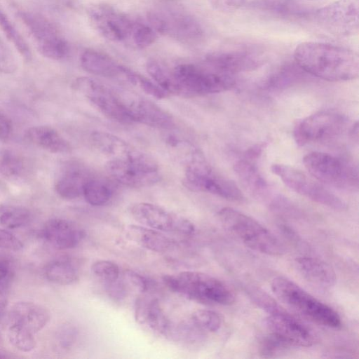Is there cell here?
<instances>
[{"label":"cell","mask_w":359,"mask_h":359,"mask_svg":"<svg viewBox=\"0 0 359 359\" xmlns=\"http://www.w3.org/2000/svg\"><path fill=\"white\" fill-rule=\"evenodd\" d=\"M294 59L302 71L328 81H350L359 75L358 54L341 46L302 42L296 46Z\"/></svg>","instance_id":"6da1fadb"},{"label":"cell","mask_w":359,"mask_h":359,"mask_svg":"<svg viewBox=\"0 0 359 359\" xmlns=\"http://www.w3.org/2000/svg\"><path fill=\"white\" fill-rule=\"evenodd\" d=\"M164 284L172 291L194 301L209 305H230L235 300L232 290L223 282L198 271H182L165 275Z\"/></svg>","instance_id":"7a4b0ae2"},{"label":"cell","mask_w":359,"mask_h":359,"mask_svg":"<svg viewBox=\"0 0 359 359\" xmlns=\"http://www.w3.org/2000/svg\"><path fill=\"white\" fill-rule=\"evenodd\" d=\"M218 217L227 231L252 250L272 256L285 253L279 238L254 218L229 207L222 208Z\"/></svg>","instance_id":"3957f363"},{"label":"cell","mask_w":359,"mask_h":359,"mask_svg":"<svg viewBox=\"0 0 359 359\" xmlns=\"http://www.w3.org/2000/svg\"><path fill=\"white\" fill-rule=\"evenodd\" d=\"M271 287L281 302L309 320L328 327L341 326V318L337 311L291 280L283 276L276 277Z\"/></svg>","instance_id":"277c9868"},{"label":"cell","mask_w":359,"mask_h":359,"mask_svg":"<svg viewBox=\"0 0 359 359\" xmlns=\"http://www.w3.org/2000/svg\"><path fill=\"white\" fill-rule=\"evenodd\" d=\"M186 161L184 181L189 189L212 194L230 201L243 198L237 184L215 174L199 150H196Z\"/></svg>","instance_id":"5b68a950"},{"label":"cell","mask_w":359,"mask_h":359,"mask_svg":"<svg viewBox=\"0 0 359 359\" xmlns=\"http://www.w3.org/2000/svg\"><path fill=\"white\" fill-rule=\"evenodd\" d=\"M147 21L158 34H163L183 43L194 44L204 36L199 21L181 9L160 8L150 12Z\"/></svg>","instance_id":"8992f818"},{"label":"cell","mask_w":359,"mask_h":359,"mask_svg":"<svg viewBox=\"0 0 359 359\" xmlns=\"http://www.w3.org/2000/svg\"><path fill=\"white\" fill-rule=\"evenodd\" d=\"M188 96L217 93L233 87L231 75L222 74L208 67L193 64H180L172 70Z\"/></svg>","instance_id":"52a82bcc"},{"label":"cell","mask_w":359,"mask_h":359,"mask_svg":"<svg viewBox=\"0 0 359 359\" xmlns=\"http://www.w3.org/2000/svg\"><path fill=\"white\" fill-rule=\"evenodd\" d=\"M271 172L291 190L330 208L343 210L346 204L339 197L325 189L320 182L313 180L304 172L290 165L275 163Z\"/></svg>","instance_id":"ba28073f"},{"label":"cell","mask_w":359,"mask_h":359,"mask_svg":"<svg viewBox=\"0 0 359 359\" xmlns=\"http://www.w3.org/2000/svg\"><path fill=\"white\" fill-rule=\"evenodd\" d=\"M304 165L316 180L338 187L358 184V172L351 164L330 154L313 151L303 158Z\"/></svg>","instance_id":"9c48e42d"},{"label":"cell","mask_w":359,"mask_h":359,"mask_svg":"<svg viewBox=\"0 0 359 359\" xmlns=\"http://www.w3.org/2000/svg\"><path fill=\"white\" fill-rule=\"evenodd\" d=\"M106 169L116 182L130 187H149L160 180L158 164L142 151L131 160H108Z\"/></svg>","instance_id":"30bf717a"},{"label":"cell","mask_w":359,"mask_h":359,"mask_svg":"<svg viewBox=\"0 0 359 359\" xmlns=\"http://www.w3.org/2000/svg\"><path fill=\"white\" fill-rule=\"evenodd\" d=\"M19 18L34 39L41 54L59 60L69 53V45L56 27L46 18L35 13L21 11Z\"/></svg>","instance_id":"8fae6325"},{"label":"cell","mask_w":359,"mask_h":359,"mask_svg":"<svg viewBox=\"0 0 359 359\" xmlns=\"http://www.w3.org/2000/svg\"><path fill=\"white\" fill-rule=\"evenodd\" d=\"M73 87L107 118L123 124L134 123L113 89L95 79L79 77L74 81Z\"/></svg>","instance_id":"7c38bea8"},{"label":"cell","mask_w":359,"mask_h":359,"mask_svg":"<svg viewBox=\"0 0 359 359\" xmlns=\"http://www.w3.org/2000/svg\"><path fill=\"white\" fill-rule=\"evenodd\" d=\"M346 127V118L334 111H323L299 121L294 129V138L299 146L329 140L341 134Z\"/></svg>","instance_id":"4fadbf2b"},{"label":"cell","mask_w":359,"mask_h":359,"mask_svg":"<svg viewBox=\"0 0 359 359\" xmlns=\"http://www.w3.org/2000/svg\"><path fill=\"white\" fill-rule=\"evenodd\" d=\"M318 25L339 37L353 35L358 28V7L354 0H335L316 11Z\"/></svg>","instance_id":"5bb4252c"},{"label":"cell","mask_w":359,"mask_h":359,"mask_svg":"<svg viewBox=\"0 0 359 359\" xmlns=\"http://www.w3.org/2000/svg\"><path fill=\"white\" fill-rule=\"evenodd\" d=\"M130 212L141 225L161 232L191 235L194 225L188 219L149 203L133 204Z\"/></svg>","instance_id":"9a60e30c"},{"label":"cell","mask_w":359,"mask_h":359,"mask_svg":"<svg viewBox=\"0 0 359 359\" xmlns=\"http://www.w3.org/2000/svg\"><path fill=\"white\" fill-rule=\"evenodd\" d=\"M88 13L93 27L102 37L113 42L130 43L135 20L104 4L91 6Z\"/></svg>","instance_id":"2e32d148"},{"label":"cell","mask_w":359,"mask_h":359,"mask_svg":"<svg viewBox=\"0 0 359 359\" xmlns=\"http://www.w3.org/2000/svg\"><path fill=\"white\" fill-rule=\"evenodd\" d=\"M114 91L134 123L161 129H171L175 126L173 117L151 100L128 90Z\"/></svg>","instance_id":"e0dca14e"},{"label":"cell","mask_w":359,"mask_h":359,"mask_svg":"<svg viewBox=\"0 0 359 359\" xmlns=\"http://www.w3.org/2000/svg\"><path fill=\"white\" fill-rule=\"evenodd\" d=\"M250 47L238 46L220 50L206 57L205 62L213 70L233 75L254 70L263 64L262 53Z\"/></svg>","instance_id":"ac0fdd59"},{"label":"cell","mask_w":359,"mask_h":359,"mask_svg":"<svg viewBox=\"0 0 359 359\" xmlns=\"http://www.w3.org/2000/svg\"><path fill=\"white\" fill-rule=\"evenodd\" d=\"M270 313L266 318V325L270 332L292 347H309L313 345V334L297 320L280 309Z\"/></svg>","instance_id":"d6986e66"},{"label":"cell","mask_w":359,"mask_h":359,"mask_svg":"<svg viewBox=\"0 0 359 359\" xmlns=\"http://www.w3.org/2000/svg\"><path fill=\"white\" fill-rule=\"evenodd\" d=\"M41 235L53 248L64 250L77 246L85 237V232L73 222L57 217L46 222Z\"/></svg>","instance_id":"ffe728a7"},{"label":"cell","mask_w":359,"mask_h":359,"mask_svg":"<svg viewBox=\"0 0 359 359\" xmlns=\"http://www.w3.org/2000/svg\"><path fill=\"white\" fill-rule=\"evenodd\" d=\"M80 63L82 68L91 74L127 82L132 71L110 56L95 50H86L81 55Z\"/></svg>","instance_id":"44dd1931"},{"label":"cell","mask_w":359,"mask_h":359,"mask_svg":"<svg viewBox=\"0 0 359 359\" xmlns=\"http://www.w3.org/2000/svg\"><path fill=\"white\" fill-rule=\"evenodd\" d=\"M9 320L10 323L18 324L35 334L47 325L50 320V313L39 304L22 301L12 306Z\"/></svg>","instance_id":"7402d4cb"},{"label":"cell","mask_w":359,"mask_h":359,"mask_svg":"<svg viewBox=\"0 0 359 359\" xmlns=\"http://www.w3.org/2000/svg\"><path fill=\"white\" fill-rule=\"evenodd\" d=\"M92 177L84 165L73 163L67 165L57 177L55 188L62 198L72 200L83 195V188Z\"/></svg>","instance_id":"603a6c76"},{"label":"cell","mask_w":359,"mask_h":359,"mask_svg":"<svg viewBox=\"0 0 359 359\" xmlns=\"http://www.w3.org/2000/svg\"><path fill=\"white\" fill-rule=\"evenodd\" d=\"M135 317L140 324L151 331L169 337L173 325L156 299H138L135 304Z\"/></svg>","instance_id":"cb8c5ba5"},{"label":"cell","mask_w":359,"mask_h":359,"mask_svg":"<svg viewBox=\"0 0 359 359\" xmlns=\"http://www.w3.org/2000/svg\"><path fill=\"white\" fill-rule=\"evenodd\" d=\"M90 140L93 145L108 160H131L142 152L123 139L104 131H93Z\"/></svg>","instance_id":"d4e9b609"},{"label":"cell","mask_w":359,"mask_h":359,"mask_svg":"<svg viewBox=\"0 0 359 359\" xmlns=\"http://www.w3.org/2000/svg\"><path fill=\"white\" fill-rule=\"evenodd\" d=\"M296 269L310 283L322 288H330L337 281L336 273L325 262L311 257H300L295 260Z\"/></svg>","instance_id":"484cf974"},{"label":"cell","mask_w":359,"mask_h":359,"mask_svg":"<svg viewBox=\"0 0 359 359\" xmlns=\"http://www.w3.org/2000/svg\"><path fill=\"white\" fill-rule=\"evenodd\" d=\"M25 138L33 144L54 154H67L72 151L69 142L54 128L36 126L28 128Z\"/></svg>","instance_id":"4316f807"},{"label":"cell","mask_w":359,"mask_h":359,"mask_svg":"<svg viewBox=\"0 0 359 359\" xmlns=\"http://www.w3.org/2000/svg\"><path fill=\"white\" fill-rule=\"evenodd\" d=\"M259 148L250 149L245 157L239 160L234 165L236 174L242 184L255 193H263L268 189V184L260 174L255 158L259 154Z\"/></svg>","instance_id":"83f0119b"},{"label":"cell","mask_w":359,"mask_h":359,"mask_svg":"<svg viewBox=\"0 0 359 359\" xmlns=\"http://www.w3.org/2000/svg\"><path fill=\"white\" fill-rule=\"evenodd\" d=\"M127 237L141 247L156 252H165L173 245L172 241L163 232L142 225H130Z\"/></svg>","instance_id":"f1b7e54d"},{"label":"cell","mask_w":359,"mask_h":359,"mask_svg":"<svg viewBox=\"0 0 359 359\" xmlns=\"http://www.w3.org/2000/svg\"><path fill=\"white\" fill-rule=\"evenodd\" d=\"M79 274L78 264L67 257L53 259L49 261L43 268L46 279L60 285L74 284L79 280Z\"/></svg>","instance_id":"f546056e"},{"label":"cell","mask_w":359,"mask_h":359,"mask_svg":"<svg viewBox=\"0 0 359 359\" xmlns=\"http://www.w3.org/2000/svg\"><path fill=\"white\" fill-rule=\"evenodd\" d=\"M146 69L153 81L168 95L188 96L173 71L171 72L161 62L150 60L147 62Z\"/></svg>","instance_id":"4dcf8cb0"},{"label":"cell","mask_w":359,"mask_h":359,"mask_svg":"<svg viewBox=\"0 0 359 359\" xmlns=\"http://www.w3.org/2000/svg\"><path fill=\"white\" fill-rule=\"evenodd\" d=\"M32 219L31 211L22 205H0V226L8 230L23 228Z\"/></svg>","instance_id":"1f68e13d"},{"label":"cell","mask_w":359,"mask_h":359,"mask_svg":"<svg viewBox=\"0 0 359 359\" xmlns=\"http://www.w3.org/2000/svg\"><path fill=\"white\" fill-rule=\"evenodd\" d=\"M113 194V187L108 181L92 176L86 182L82 196L90 205L102 206L111 200Z\"/></svg>","instance_id":"d6a6232c"},{"label":"cell","mask_w":359,"mask_h":359,"mask_svg":"<svg viewBox=\"0 0 359 359\" xmlns=\"http://www.w3.org/2000/svg\"><path fill=\"white\" fill-rule=\"evenodd\" d=\"M27 164L22 156L11 150L0 151V173L8 179H18L26 172Z\"/></svg>","instance_id":"836d02e7"},{"label":"cell","mask_w":359,"mask_h":359,"mask_svg":"<svg viewBox=\"0 0 359 359\" xmlns=\"http://www.w3.org/2000/svg\"><path fill=\"white\" fill-rule=\"evenodd\" d=\"M7 337L11 345L21 352H31L36 347L34 334L18 324L10 323Z\"/></svg>","instance_id":"e575fe53"},{"label":"cell","mask_w":359,"mask_h":359,"mask_svg":"<svg viewBox=\"0 0 359 359\" xmlns=\"http://www.w3.org/2000/svg\"><path fill=\"white\" fill-rule=\"evenodd\" d=\"M0 27L20 55L26 60H29L32 57V53L27 43L1 8Z\"/></svg>","instance_id":"d590c367"},{"label":"cell","mask_w":359,"mask_h":359,"mask_svg":"<svg viewBox=\"0 0 359 359\" xmlns=\"http://www.w3.org/2000/svg\"><path fill=\"white\" fill-rule=\"evenodd\" d=\"M158 34L148 22L135 20L130 43L138 49H143L152 45Z\"/></svg>","instance_id":"8d00e7d4"},{"label":"cell","mask_w":359,"mask_h":359,"mask_svg":"<svg viewBox=\"0 0 359 359\" xmlns=\"http://www.w3.org/2000/svg\"><path fill=\"white\" fill-rule=\"evenodd\" d=\"M191 322L203 332H216L222 325V319L215 311L207 309L198 310L191 317Z\"/></svg>","instance_id":"74e56055"},{"label":"cell","mask_w":359,"mask_h":359,"mask_svg":"<svg viewBox=\"0 0 359 359\" xmlns=\"http://www.w3.org/2000/svg\"><path fill=\"white\" fill-rule=\"evenodd\" d=\"M128 83L138 87L145 93L157 99H163L169 95L155 82L135 72H133L131 74Z\"/></svg>","instance_id":"f35d334b"},{"label":"cell","mask_w":359,"mask_h":359,"mask_svg":"<svg viewBox=\"0 0 359 359\" xmlns=\"http://www.w3.org/2000/svg\"><path fill=\"white\" fill-rule=\"evenodd\" d=\"M77 337L76 328L71 324H65L55 332L54 344L57 349L65 351L74 346Z\"/></svg>","instance_id":"ab89813d"},{"label":"cell","mask_w":359,"mask_h":359,"mask_svg":"<svg viewBox=\"0 0 359 359\" xmlns=\"http://www.w3.org/2000/svg\"><path fill=\"white\" fill-rule=\"evenodd\" d=\"M93 273L104 283L119 278L120 270L118 265L111 261L98 260L91 265Z\"/></svg>","instance_id":"60d3db41"},{"label":"cell","mask_w":359,"mask_h":359,"mask_svg":"<svg viewBox=\"0 0 359 359\" xmlns=\"http://www.w3.org/2000/svg\"><path fill=\"white\" fill-rule=\"evenodd\" d=\"M299 70L286 67L273 74L266 81L265 86L268 88L276 89L287 86L294 81L299 76Z\"/></svg>","instance_id":"b9f144b4"},{"label":"cell","mask_w":359,"mask_h":359,"mask_svg":"<svg viewBox=\"0 0 359 359\" xmlns=\"http://www.w3.org/2000/svg\"><path fill=\"white\" fill-rule=\"evenodd\" d=\"M290 347L282 339L270 332L262 341L260 352L264 357H273Z\"/></svg>","instance_id":"7bdbcfd3"},{"label":"cell","mask_w":359,"mask_h":359,"mask_svg":"<svg viewBox=\"0 0 359 359\" xmlns=\"http://www.w3.org/2000/svg\"><path fill=\"white\" fill-rule=\"evenodd\" d=\"M0 248L17 252L23 248V243L11 230L0 227Z\"/></svg>","instance_id":"ee69618b"},{"label":"cell","mask_w":359,"mask_h":359,"mask_svg":"<svg viewBox=\"0 0 359 359\" xmlns=\"http://www.w3.org/2000/svg\"><path fill=\"white\" fill-rule=\"evenodd\" d=\"M125 277L134 287L141 292H146L152 287V283L149 279L134 271H126Z\"/></svg>","instance_id":"f6af8a7d"},{"label":"cell","mask_w":359,"mask_h":359,"mask_svg":"<svg viewBox=\"0 0 359 359\" xmlns=\"http://www.w3.org/2000/svg\"><path fill=\"white\" fill-rule=\"evenodd\" d=\"M13 276V269L11 262L0 255V288L8 289Z\"/></svg>","instance_id":"bcb514c9"},{"label":"cell","mask_w":359,"mask_h":359,"mask_svg":"<svg viewBox=\"0 0 359 359\" xmlns=\"http://www.w3.org/2000/svg\"><path fill=\"white\" fill-rule=\"evenodd\" d=\"M15 68V60L9 48L0 39V70L11 72Z\"/></svg>","instance_id":"7dc6e473"},{"label":"cell","mask_w":359,"mask_h":359,"mask_svg":"<svg viewBox=\"0 0 359 359\" xmlns=\"http://www.w3.org/2000/svg\"><path fill=\"white\" fill-rule=\"evenodd\" d=\"M104 284L107 292L114 301L121 302L126 297V289L125 285L119 279Z\"/></svg>","instance_id":"c3c4849f"},{"label":"cell","mask_w":359,"mask_h":359,"mask_svg":"<svg viewBox=\"0 0 359 359\" xmlns=\"http://www.w3.org/2000/svg\"><path fill=\"white\" fill-rule=\"evenodd\" d=\"M216 9L229 12L237 10L245 1V0H210Z\"/></svg>","instance_id":"681fc988"},{"label":"cell","mask_w":359,"mask_h":359,"mask_svg":"<svg viewBox=\"0 0 359 359\" xmlns=\"http://www.w3.org/2000/svg\"><path fill=\"white\" fill-rule=\"evenodd\" d=\"M12 126L9 119L0 113V140H8L11 134Z\"/></svg>","instance_id":"f907efd6"},{"label":"cell","mask_w":359,"mask_h":359,"mask_svg":"<svg viewBox=\"0 0 359 359\" xmlns=\"http://www.w3.org/2000/svg\"><path fill=\"white\" fill-rule=\"evenodd\" d=\"M8 289L0 288V321L4 318L8 306Z\"/></svg>","instance_id":"816d5d0a"},{"label":"cell","mask_w":359,"mask_h":359,"mask_svg":"<svg viewBox=\"0 0 359 359\" xmlns=\"http://www.w3.org/2000/svg\"><path fill=\"white\" fill-rule=\"evenodd\" d=\"M1 357H4V356H3V355H1V353H0V358H1Z\"/></svg>","instance_id":"f5cc1de1"}]
</instances>
